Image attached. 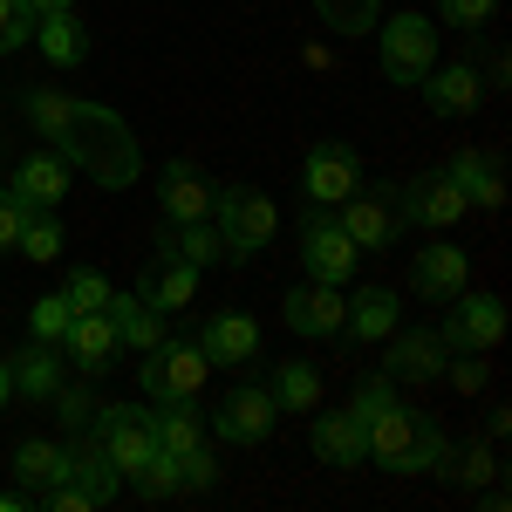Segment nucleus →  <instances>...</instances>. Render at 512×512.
<instances>
[{
	"instance_id": "obj_1",
	"label": "nucleus",
	"mask_w": 512,
	"mask_h": 512,
	"mask_svg": "<svg viewBox=\"0 0 512 512\" xmlns=\"http://www.w3.org/2000/svg\"><path fill=\"white\" fill-rule=\"evenodd\" d=\"M55 151L69 158V171H89L96 185H137L144 178V151H137V130L117 117V110H103V103H76L69 123H62V137H55Z\"/></svg>"
},
{
	"instance_id": "obj_2",
	"label": "nucleus",
	"mask_w": 512,
	"mask_h": 512,
	"mask_svg": "<svg viewBox=\"0 0 512 512\" xmlns=\"http://www.w3.org/2000/svg\"><path fill=\"white\" fill-rule=\"evenodd\" d=\"M362 458H369V465H383V472H396V478L437 472V458H444V431H437L424 410L390 403V410L362 431Z\"/></svg>"
},
{
	"instance_id": "obj_3",
	"label": "nucleus",
	"mask_w": 512,
	"mask_h": 512,
	"mask_svg": "<svg viewBox=\"0 0 512 512\" xmlns=\"http://www.w3.org/2000/svg\"><path fill=\"white\" fill-rule=\"evenodd\" d=\"M212 226H219V246H226V260H253V253H267V239H274L280 212L267 192H253V185H219L212 192Z\"/></svg>"
},
{
	"instance_id": "obj_4",
	"label": "nucleus",
	"mask_w": 512,
	"mask_h": 512,
	"mask_svg": "<svg viewBox=\"0 0 512 512\" xmlns=\"http://www.w3.org/2000/svg\"><path fill=\"white\" fill-rule=\"evenodd\" d=\"M355 246H369V253H383L396 239L410 233V212H403V185H355L342 198V219H335Z\"/></svg>"
},
{
	"instance_id": "obj_5",
	"label": "nucleus",
	"mask_w": 512,
	"mask_h": 512,
	"mask_svg": "<svg viewBox=\"0 0 512 512\" xmlns=\"http://www.w3.org/2000/svg\"><path fill=\"white\" fill-rule=\"evenodd\" d=\"M376 62L390 82H424L437 69V21H424L417 7L396 21H376Z\"/></svg>"
},
{
	"instance_id": "obj_6",
	"label": "nucleus",
	"mask_w": 512,
	"mask_h": 512,
	"mask_svg": "<svg viewBox=\"0 0 512 512\" xmlns=\"http://www.w3.org/2000/svg\"><path fill=\"white\" fill-rule=\"evenodd\" d=\"M205 376H212V362H205L198 342H171V335H164L158 349L144 355V396H151V403H198Z\"/></svg>"
},
{
	"instance_id": "obj_7",
	"label": "nucleus",
	"mask_w": 512,
	"mask_h": 512,
	"mask_svg": "<svg viewBox=\"0 0 512 512\" xmlns=\"http://www.w3.org/2000/svg\"><path fill=\"white\" fill-rule=\"evenodd\" d=\"M89 437L103 444V458H110L123 478L137 472L151 451H158V437H151V410H137V403H96V417H89Z\"/></svg>"
},
{
	"instance_id": "obj_8",
	"label": "nucleus",
	"mask_w": 512,
	"mask_h": 512,
	"mask_svg": "<svg viewBox=\"0 0 512 512\" xmlns=\"http://www.w3.org/2000/svg\"><path fill=\"white\" fill-rule=\"evenodd\" d=\"M383 342H390V349H383V376H390V383H437V376H444L451 342H444L437 328H390Z\"/></svg>"
},
{
	"instance_id": "obj_9",
	"label": "nucleus",
	"mask_w": 512,
	"mask_h": 512,
	"mask_svg": "<svg viewBox=\"0 0 512 512\" xmlns=\"http://www.w3.org/2000/svg\"><path fill=\"white\" fill-rule=\"evenodd\" d=\"M451 315H444V342L451 349H472V355H485V349H499V335H506V308H499V294H451L444 301Z\"/></svg>"
},
{
	"instance_id": "obj_10",
	"label": "nucleus",
	"mask_w": 512,
	"mask_h": 512,
	"mask_svg": "<svg viewBox=\"0 0 512 512\" xmlns=\"http://www.w3.org/2000/svg\"><path fill=\"white\" fill-rule=\"evenodd\" d=\"M287 328L294 335H308V342H328V335H342V321H349V294L342 287H328V280H301L294 294H287Z\"/></svg>"
},
{
	"instance_id": "obj_11",
	"label": "nucleus",
	"mask_w": 512,
	"mask_h": 512,
	"mask_svg": "<svg viewBox=\"0 0 512 512\" xmlns=\"http://www.w3.org/2000/svg\"><path fill=\"white\" fill-rule=\"evenodd\" d=\"M301 260H308V280H328V287H349L355 280V260H362V246H355L335 219H308L301 226Z\"/></svg>"
},
{
	"instance_id": "obj_12",
	"label": "nucleus",
	"mask_w": 512,
	"mask_h": 512,
	"mask_svg": "<svg viewBox=\"0 0 512 512\" xmlns=\"http://www.w3.org/2000/svg\"><path fill=\"white\" fill-rule=\"evenodd\" d=\"M403 212H410V226L451 233L472 205H465V192H458V185H451V171H417V178L403 185Z\"/></svg>"
},
{
	"instance_id": "obj_13",
	"label": "nucleus",
	"mask_w": 512,
	"mask_h": 512,
	"mask_svg": "<svg viewBox=\"0 0 512 512\" xmlns=\"http://www.w3.org/2000/svg\"><path fill=\"white\" fill-rule=\"evenodd\" d=\"M410 287H417V301H451V294L472 287V260H465L451 239H431V246H417V260H410Z\"/></svg>"
},
{
	"instance_id": "obj_14",
	"label": "nucleus",
	"mask_w": 512,
	"mask_h": 512,
	"mask_svg": "<svg viewBox=\"0 0 512 512\" xmlns=\"http://www.w3.org/2000/svg\"><path fill=\"white\" fill-rule=\"evenodd\" d=\"M274 417H280L274 390H233V396H219V410H212V424H219L226 444H267Z\"/></svg>"
},
{
	"instance_id": "obj_15",
	"label": "nucleus",
	"mask_w": 512,
	"mask_h": 512,
	"mask_svg": "<svg viewBox=\"0 0 512 512\" xmlns=\"http://www.w3.org/2000/svg\"><path fill=\"white\" fill-rule=\"evenodd\" d=\"M355 185H362V158H355L349 144H315V151H308L301 192L315 198V205H342Z\"/></svg>"
},
{
	"instance_id": "obj_16",
	"label": "nucleus",
	"mask_w": 512,
	"mask_h": 512,
	"mask_svg": "<svg viewBox=\"0 0 512 512\" xmlns=\"http://www.w3.org/2000/svg\"><path fill=\"white\" fill-rule=\"evenodd\" d=\"M198 349L212 369H239V362H253L260 355V321L239 315V308H219V315L198 328Z\"/></svg>"
},
{
	"instance_id": "obj_17",
	"label": "nucleus",
	"mask_w": 512,
	"mask_h": 512,
	"mask_svg": "<svg viewBox=\"0 0 512 512\" xmlns=\"http://www.w3.org/2000/svg\"><path fill=\"white\" fill-rule=\"evenodd\" d=\"M212 178L198 171V164H164V178H158V205H164V219L171 226H185V219H212Z\"/></svg>"
},
{
	"instance_id": "obj_18",
	"label": "nucleus",
	"mask_w": 512,
	"mask_h": 512,
	"mask_svg": "<svg viewBox=\"0 0 512 512\" xmlns=\"http://www.w3.org/2000/svg\"><path fill=\"white\" fill-rule=\"evenodd\" d=\"M417 89H424V103H431L437 117H472L478 96H485V76H478L472 62H437Z\"/></svg>"
},
{
	"instance_id": "obj_19",
	"label": "nucleus",
	"mask_w": 512,
	"mask_h": 512,
	"mask_svg": "<svg viewBox=\"0 0 512 512\" xmlns=\"http://www.w3.org/2000/svg\"><path fill=\"white\" fill-rule=\"evenodd\" d=\"M55 349H69V362H76L82 376H103V369L117 362L123 342H117V321L96 308V315H76V321H69V335H62Z\"/></svg>"
},
{
	"instance_id": "obj_20",
	"label": "nucleus",
	"mask_w": 512,
	"mask_h": 512,
	"mask_svg": "<svg viewBox=\"0 0 512 512\" xmlns=\"http://www.w3.org/2000/svg\"><path fill=\"white\" fill-rule=\"evenodd\" d=\"M62 451H69V472H62V478L76 485L89 506H110V499H117V485H123V472L110 465V458H103V444L76 431V444H62Z\"/></svg>"
},
{
	"instance_id": "obj_21",
	"label": "nucleus",
	"mask_w": 512,
	"mask_h": 512,
	"mask_svg": "<svg viewBox=\"0 0 512 512\" xmlns=\"http://www.w3.org/2000/svg\"><path fill=\"white\" fill-rule=\"evenodd\" d=\"M14 198L28 205V212H55L62 198H69V158L62 151H41L14 171Z\"/></svg>"
},
{
	"instance_id": "obj_22",
	"label": "nucleus",
	"mask_w": 512,
	"mask_h": 512,
	"mask_svg": "<svg viewBox=\"0 0 512 512\" xmlns=\"http://www.w3.org/2000/svg\"><path fill=\"white\" fill-rule=\"evenodd\" d=\"M158 260H185V267H212V260H226V246H219V226H212V219L164 226V233H158Z\"/></svg>"
},
{
	"instance_id": "obj_23",
	"label": "nucleus",
	"mask_w": 512,
	"mask_h": 512,
	"mask_svg": "<svg viewBox=\"0 0 512 512\" xmlns=\"http://www.w3.org/2000/svg\"><path fill=\"white\" fill-rule=\"evenodd\" d=\"M137 301L158 308V315L192 308V301H198V267H185V260H158V267L144 274V287H137Z\"/></svg>"
},
{
	"instance_id": "obj_24",
	"label": "nucleus",
	"mask_w": 512,
	"mask_h": 512,
	"mask_svg": "<svg viewBox=\"0 0 512 512\" xmlns=\"http://www.w3.org/2000/svg\"><path fill=\"white\" fill-rule=\"evenodd\" d=\"M35 41H41V55H48L55 69H76V62H89V28L76 21V7L41 14V21H35Z\"/></svg>"
},
{
	"instance_id": "obj_25",
	"label": "nucleus",
	"mask_w": 512,
	"mask_h": 512,
	"mask_svg": "<svg viewBox=\"0 0 512 512\" xmlns=\"http://www.w3.org/2000/svg\"><path fill=\"white\" fill-rule=\"evenodd\" d=\"M396 315H403V294H390V287H362L349 301V321H342V335H355V342H383L396 328Z\"/></svg>"
},
{
	"instance_id": "obj_26",
	"label": "nucleus",
	"mask_w": 512,
	"mask_h": 512,
	"mask_svg": "<svg viewBox=\"0 0 512 512\" xmlns=\"http://www.w3.org/2000/svg\"><path fill=\"white\" fill-rule=\"evenodd\" d=\"M451 171V185L465 192V205H485V212H499L506 205V185H499V164L485 158V151H458V158L444 164Z\"/></svg>"
},
{
	"instance_id": "obj_27",
	"label": "nucleus",
	"mask_w": 512,
	"mask_h": 512,
	"mask_svg": "<svg viewBox=\"0 0 512 512\" xmlns=\"http://www.w3.org/2000/svg\"><path fill=\"white\" fill-rule=\"evenodd\" d=\"M315 458H321V465H335V472H355V465H362V424H355L349 410L315 417Z\"/></svg>"
},
{
	"instance_id": "obj_28",
	"label": "nucleus",
	"mask_w": 512,
	"mask_h": 512,
	"mask_svg": "<svg viewBox=\"0 0 512 512\" xmlns=\"http://www.w3.org/2000/svg\"><path fill=\"white\" fill-rule=\"evenodd\" d=\"M103 315L117 321V342H123V349H158V342H164V315H158V308H144L137 294H110V301H103Z\"/></svg>"
},
{
	"instance_id": "obj_29",
	"label": "nucleus",
	"mask_w": 512,
	"mask_h": 512,
	"mask_svg": "<svg viewBox=\"0 0 512 512\" xmlns=\"http://www.w3.org/2000/svg\"><path fill=\"white\" fill-rule=\"evenodd\" d=\"M7 465H14V485H21V492H48L55 478L69 472V451H62V444L28 437V444H14V458H7Z\"/></svg>"
},
{
	"instance_id": "obj_30",
	"label": "nucleus",
	"mask_w": 512,
	"mask_h": 512,
	"mask_svg": "<svg viewBox=\"0 0 512 512\" xmlns=\"http://www.w3.org/2000/svg\"><path fill=\"white\" fill-rule=\"evenodd\" d=\"M151 437H158V451L185 458V451H198V444H205V424H198L192 403H158V410H151Z\"/></svg>"
},
{
	"instance_id": "obj_31",
	"label": "nucleus",
	"mask_w": 512,
	"mask_h": 512,
	"mask_svg": "<svg viewBox=\"0 0 512 512\" xmlns=\"http://www.w3.org/2000/svg\"><path fill=\"white\" fill-rule=\"evenodd\" d=\"M7 376H14V390H21V396H48L55 383H62V362H55L48 342H35V349H21L14 362H7Z\"/></svg>"
},
{
	"instance_id": "obj_32",
	"label": "nucleus",
	"mask_w": 512,
	"mask_h": 512,
	"mask_svg": "<svg viewBox=\"0 0 512 512\" xmlns=\"http://www.w3.org/2000/svg\"><path fill=\"white\" fill-rule=\"evenodd\" d=\"M274 403H280V410H315V403H321V369H315V362H301V355L280 362V369H274Z\"/></svg>"
},
{
	"instance_id": "obj_33",
	"label": "nucleus",
	"mask_w": 512,
	"mask_h": 512,
	"mask_svg": "<svg viewBox=\"0 0 512 512\" xmlns=\"http://www.w3.org/2000/svg\"><path fill=\"white\" fill-rule=\"evenodd\" d=\"M315 21L328 35H369L383 21V0H315Z\"/></svg>"
},
{
	"instance_id": "obj_34",
	"label": "nucleus",
	"mask_w": 512,
	"mask_h": 512,
	"mask_svg": "<svg viewBox=\"0 0 512 512\" xmlns=\"http://www.w3.org/2000/svg\"><path fill=\"white\" fill-rule=\"evenodd\" d=\"M35 267H48V260H62V246H69V233H62V219L55 212H28L21 219V239H14Z\"/></svg>"
},
{
	"instance_id": "obj_35",
	"label": "nucleus",
	"mask_w": 512,
	"mask_h": 512,
	"mask_svg": "<svg viewBox=\"0 0 512 512\" xmlns=\"http://www.w3.org/2000/svg\"><path fill=\"white\" fill-rule=\"evenodd\" d=\"M437 478H451V485L478 492V485H492V478H499V451H451V444H444V458H437Z\"/></svg>"
},
{
	"instance_id": "obj_36",
	"label": "nucleus",
	"mask_w": 512,
	"mask_h": 512,
	"mask_svg": "<svg viewBox=\"0 0 512 512\" xmlns=\"http://www.w3.org/2000/svg\"><path fill=\"white\" fill-rule=\"evenodd\" d=\"M130 485H137L144 499H178V492H185V472H178V458H171V451H151V458L130 472Z\"/></svg>"
},
{
	"instance_id": "obj_37",
	"label": "nucleus",
	"mask_w": 512,
	"mask_h": 512,
	"mask_svg": "<svg viewBox=\"0 0 512 512\" xmlns=\"http://www.w3.org/2000/svg\"><path fill=\"white\" fill-rule=\"evenodd\" d=\"M69 110H76V96H62V89H28V123H35V130L48 137V144L62 137Z\"/></svg>"
},
{
	"instance_id": "obj_38",
	"label": "nucleus",
	"mask_w": 512,
	"mask_h": 512,
	"mask_svg": "<svg viewBox=\"0 0 512 512\" xmlns=\"http://www.w3.org/2000/svg\"><path fill=\"white\" fill-rule=\"evenodd\" d=\"M69 321H76V308H69V294H41V301H35V315H28V335L55 349V342L69 335Z\"/></svg>"
},
{
	"instance_id": "obj_39",
	"label": "nucleus",
	"mask_w": 512,
	"mask_h": 512,
	"mask_svg": "<svg viewBox=\"0 0 512 512\" xmlns=\"http://www.w3.org/2000/svg\"><path fill=\"white\" fill-rule=\"evenodd\" d=\"M35 7L28 0H0V55H14V48H28L35 41Z\"/></svg>"
},
{
	"instance_id": "obj_40",
	"label": "nucleus",
	"mask_w": 512,
	"mask_h": 512,
	"mask_svg": "<svg viewBox=\"0 0 512 512\" xmlns=\"http://www.w3.org/2000/svg\"><path fill=\"white\" fill-rule=\"evenodd\" d=\"M390 403H396V383H390V376H369V383H355V403H349V417L362 424V431H369V424H376V417H383Z\"/></svg>"
},
{
	"instance_id": "obj_41",
	"label": "nucleus",
	"mask_w": 512,
	"mask_h": 512,
	"mask_svg": "<svg viewBox=\"0 0 512 512\" xmlns=\"http://www.w3.org/2000/svg\"><path fill=\"white\" fill-rule=\"evenodd\" d=\"M62 294H69V308H76V315H96V308L110 301V280L96 274V267H76V274L62 280Z\"/></svg>"
},
{
	"instance_id": "obj_42",
	"label": "nucleus",
	"mask_w": 512,
	"mask_h": 512,
	"mask_svg": "<svg viewBox=\"0 0 512 512\" xmlns=\"http://www.w3.org/2000/svg\"><path fill=\"white\" fill-rule=\"evenodd\" d=\"M492 14H499V0H437V21H451V28H465V35H478Z\"/></svg>"
},
{
	"instance_id": "obj_43",
	"label": "nucleus",
	"mask_w": 512,
	"mask_h": 512,
	"mask_svg": "<svg viewBox=\"0 0 512 512\" xmlns=\"http://www.w3.org/2000/svg\"><path fill=\"white\" fill-rule=\"evenodd\" d=\"M48 403H55V417H62L69 431H89V417H96V396H89V390H62V383H55Z\"/></svg>"
},
{
	"instance_id": "obj_44",
	"label": "nucleus",
	"mask_w": 512,
	"mask_h": 512,
	"mask_svg": "<svg viewBox=\"0 0 512 512\" xmlns=\"http://www.w3.org/2000/svg\"><path fill=\"white\" fill-rule=\"evenodd\" d=\"M178 472H185V492H205V485H219V458L198 444V451H185V458H178Z\"/></svg>"
},
{
	"instance_id": "obj_45",
	"label": "nucleus",
	"mask_w": 512,
	"mask_h": 512,
	"mask_svg": "<svg viewBox=\"0 0 512 512\" xmlns=\"http://www.w3.org/2000/svg\"><path fill=\"white\" fill-rule=\"evenodd\" d=\"M21 219H28V205L14 192H0V253H14V239H21Z\"/></svg>"
},
{
	"instance_id": "obj_46",
	"label": "nucleus",
	"mask_w": 512,
	"mask_h": 512,
	"mask_svg": "<svg viewBox=\"0 0 512 512\" xmlns=\"http://www.w3.org/2000/svg\"><path fill=\"white\" fill-rule=\"evenodd\" d=\"M0 512H28V492H0Z\"/></svg>"
},
{
	"instance_id": "obj_47",
	"label": "nucleus",
	"mask_w": 512,
	"mask_h": 512,
	"mask_svg": "<svg viewBox=\"0 0 512 512\" xmlns=\"http://www.w3.org/2000/svg\"><path fill=\"white\" fill-rule=\"evenodd\" d=\"M35 14H62V7H76V0H28Z\"/></svg>"
},
{
	"instance_id": "obj_48",
	"label": "nucleus",
	"mask_w": 512,
	"mask_h": 512,
	"mask_svg": "<svg viewBox=\"0 0 512 512\" xmlns=\"http://www.w3.org/2000/svg\"><path fill=\"white\" fill-rule=\"evenodd\" d=\"M14 403V376H7V362H0V410Z\"/></svg>"
}]
</instances>
